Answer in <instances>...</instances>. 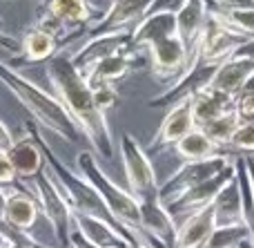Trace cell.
I'll list each match as a JSON object with an SVG mask.
<instances>
[{"mask_svg": "<svg viewBox=\"0 0 254 248\" xmlns=\"http://www.w3.org/2000/svg\"><path fill=\"white\" fill-rule=\"evenodd\" d=\"M7 157H9V161H11L13 172H16V177L20 179V181H29V179H34L36 174L45 168L43 150H40L38 141H36L29 132L22 139L13 141V146L7 150Z\"/></svg>", "mask_w": 254, "mask_h": 248, "instance_id": "obj_17", "label": "cell"}, {"mask_svg": "<svg viewBox=\"0 0 254 248\" xmlns=\"http://www.w3.org/2000/svg\"><path fill=\"white\" fill-rule=\"evenodd\" d=\"M61 52L56 36L45 31L43 27L34 25L20 40V52L16 54V61L22 63H47L52 56Z\"/></svg>", "mask_w": 254, "mask_h": 248, "instance_id": "obj_20", "label": "cell"}, {"mask_svg": "<svg viewBox=\"0 0 254 248\" xmlns=\"http://www.w3.org/2000/svg\"><path fill=\"white\" fill-rule=\"evenodd\" d=\"M45 2H47V0H45Z\"/></svg>", "mask_w": 254, "mask_h": 248, "instance_id": "obj_42", "label": "cell"}, {"mask_svg": "<svg viewBox=\"0 0 254 248\" xmlns=\"http://www.w3.org/2000/svg\"><path fill=\"white\" fill-rule=\"evenodd\" d=\"M221 9H254V0H214Z\"/></svg>", "mask_w": 254, "mask_h": 248, "instance_id": "obj_31", "label": "cell"}, {"mask_svg": "<svg viewBox=\"0 0 254 248\" xmlns=\"http://www.w3.org/2000/svg\"><path fill=\"white\" fill-rule=\"evenodd\" d=\"M4 204H7V186H0V222L4 215Z\"/></svg>", "mask_w": 254, "mask_h": 248, "instance_id": "obj_36", "label": "cell"}, {"mask_svg": "<svg viewBox=\"0 0 254 248\" xmlns=\"http://www.w3.org/2000/svg\"><path fill=\"white\" fill-rule=\"evenodd\" d=\"M76 164H78L80 174H83V177L87 179L94 188H96V192L101 195V199L105 201L107 210L114 215V219L121 224V226H125L127 231H131V233H136L147 248H165L158 240L149 237L147 233L143 231L138 201L129 195V190H123L121 186H116V183L112 181L105 172H103L101 165L96 164V159H94L92 152H87V150L78 152Z\"/></svg>", "mask_w": 254, "mask_h": 248, "instance_id": "obj_3", "label": "cell"}, {"mask_svg": "<svg viewBox=\"0 0 254 248\" xmlns=\"http://www.w3.org/2000/svg\"><path fill=\"white\" fill-rule=\"evenodd\" d=\"M252 157H254V155H252Z\"/></svg>", "mask_w": 254, "mask_h": 248, "instance_id": "obj_43", "label": "cell"}, {"mask_svg": "<svg viewBox=\"0 0 254 248\" xmlns=\"http://www.w3.org/2000/svg\"><path fill=\"white\" fill-rule=\"evenodd\" d=\"M31 181V192L36 195L40 206V215L49 222L54 231V237L58 242V248H69V237L74 231V219H71V206L67 204L63 190L58 188V183L54 181L52 172L45 165Z\"/></svg>", "mask_w": 254, "mask_h": 248, "instance_id": "obj_4", "label": "cell"}, {"mask_svg": "<svg viewBox=\"0 0 254 248\" xmlns=\"http://www.w3.org/2000/svg\"><path fill=\"white\" fill-rule=\"evenodd\" d=\"M174 150H176V155L185 161V164H190V161H203V159H212V157L228 155V152L221 150V148L198 128H194L190 134H185V137L174 146ZM230 157H232V155H230Z\"/></svg>", "mask_w": 254, "mask_h": 248, "instance_id": "obj_25", "label": "cell"}, {"mask_svg": "<svg viewBox=\"0 0 254 248\" xmlns=\"http://www.w3.org/2000/svg\"><path fill=\"white\" fill-rule=\"evenodd\" d=\"M92 92H94V101H96L98 110L105 112V114H107V110H112V107H114L116 103H119V92H116L114 83L94 85Z\"/></svg>", "mask_w": 254, "mask_h": 248, "instance_id": "obj_28", "label": "cell"}, {"mask_svg": "<svg viewBox=\"0 0 254 248\" xmlns=\"http://www.w3.org/2000/svg\"><path fill=\"white\" fill-rule=\"evenodd\" d=\"M212 208H214L216 226L243 224V204H241V190H239L237 177L221 188L216 199L212 201Z\"/></svg>", "mask_w": 254, "mask_h": 248, "instance_id": "obj_24", "label": "cell"}, {"mask_svg": "<svg viewBox=\"0 0 254 248\" xmlns=\"http://www.w3.org/2000/svg\"><path fill=\"white\" fill-rule=\"evenodd\" d=\"M69 248H98L96 244H92L89 240H85L83 233L80 231H71V237H69Z\"/></svg>", "mask_w": 254, "mask_h": 248, "instance_id": "obj_32", "label": "cell"}, {"mask_svg": "<svg viewBox=\"0 0 254 248\" xmlns=\"http://www.w3.org/2000/svg\"><path fill=\"white\" fill-rule=\"evenodd\" d=\"M248 87H252V89H254V79L250 81V83H248Z\"/></svg>", "mask_w": 254, "mask_h": 248, "instance_id": "obj_40", "label": "cell"}, {"mask_svg": "<svg viewBox=\"0 0 254 248\" xmlns=\"http://www.w3.org/2000/svg\"><path fill=\"white\" fill-rule=\"evenodd\" d=\"M239 128H241V121H239L237 112L230 110V112H225V114L216 116L214 121L205 123L203 128H198V130H203V132H205L207 137H210L212 141L221 148V150H225L228 155H232L230 146H232V139H234V134H237ZM232 157H237V155H232Z\"/></svg>", "mask_w": 254, "mask_h": 248, "instance_id": "obj_26", "label": "cell"}, {"mask_svg": "<svg viewBox=\"0 0 254 248\" xmlns=\"http://www.w3.org/2000/svg\"><path fill=\"white\" fill-rule=\"evenodd\" d=\"M127 248H143V246H127Z\"/></svg>", "mask_w": 254, "mask_h": 248, "instance_id": "obj_41", "label": "cell"}, {"mask_svg": "<svg viewBox=\"0 0 254 248\" xmlns=\"http://www.w3.org/2000/svg\"><path fill=\"white\" fill-rule=\"evenodd\" d=\"M40 217V206L27 181L16 179V183L7 186V204H4L2 222L18 231H29Z\"/></svg>", "mask_w": 254, "mask_h": 248, "instance_id": "obj_13", "label": "cell"}, {"mask_svg": "<svg viewBox=\"0 0 254 248\" xmlns=\"http://www.w3.org/2000/svg\"><path fill=\"white\" fill-rule=\"evenodd\" d=\"M152 2L154 0H112L105 13L87 29L83 40L116 34V31H134L147 16Z\"/></svg>", "mask_w": 254, "mask_h": 248, "instance_id": "obj_10", "label": "cell"}, {"mask_svg": "<svg viewBox=\"0 0 254 248\" xmlns=\"http://www.w3.org/2000/svg\"><path fill=\"white\" fill-rule=\"evenodd\" d=\"M188 0H154L152 7H149L147 16L149 13H163V11H170V13H176Z\"/></svg>", "mask_w": 254, "mask_h": 248, "instance_id": "obj_30", "label": "cell"}, {"mask_svg": "<svg viewBox=\"0 0 254 248\" xmlns=\"http://www.w3.org/2000/svg\"><path fill=\"white\" fill-rule=\"evenodd\" d=\"M252 79H254V58L252 56L230 58V61H225L219 67L210 87L219 89L223 94H230V96H237L239 92H243L248 87V83Z\"/></svg>", "mask_w": 254, "mask_h": 248, "instance_id": "obj_19", "label": "cell"}, {"mask_svg": "<svg viewBox=\"0 0 254 248\" xmlns=\"http://www.w3.org/2000/svg\"><path fill=\"white\" fill-rule=\"evenodd\" d=\"M234 157L230 155H221V157H212V159H203V161H190V164L181 165L161 188H158V199L161 204H170V201L179 199L183 192H188L190 188L198 186V183L212 179L214 174H219L225 165L232 161Z\"/></svg>", "mask_w": 254, "mask_h": 248, "instance_id": "obj_8", "label": "cell"}, {"mask_svg": "<svg viewBox=\"0 0 254 248\" xmlns=\"http://www.w3.org/2000/svg\"><path fill=\"white\" fill-rule=\"evenodd\" d=\"M0 47L7 49L9 54H18V52H20V43H18L13 36L4 34V31H0Z\"/></svg>", "mask_w": 254, "mask_h": 248, "instance_id": "obj_33", "label": "cell"}, {"mask_svg": "<svg viewBox=\"0 0 254 248\" xmlns=\"http://www.w3.org/2000/svg\"><path fill=\"white\" fill-rule=\"evenodd\" d=\"M246 56H252L254 58V38H250L246 45H241V47L234 52L232 58H246Z\"/></svg>", "mask_w": 254, "mask_h": 248, "instance_id": "obj_35", "label": "cell"}, {"mask_svg": "<svg viewBox=\"0 0 254 248\" xmlns=\"http://www.w3.org/2000/svg\"><path fill=\"white\" fill-rule=\"evenodd\" d=\"M234 177H237V164H234V159H232L219 174H214L212 179L198 183V186L190 188V190L183 192L179 199L165 204V210L172 215V219H174L176 224L183 222L185 217H190V215L196 213V210H203V208H207V206H212V201L216 199L221 188H223L228 181H232Z\"/></svg>", "mask_w": 254, "mask_h": 248, "instance_id": "obj_9", "label": "cell"}, {"mask_svg": "<svg viewBox=\"0 0 254 248\" xmlns=\"http://www.w3.org/2000/svg\"><path fill=\"white\" fill-rule=\"evenodd\" d=\"M194 128H196V125H194V116H192V98H185V101L176 103V105H172L170 110H167L161 128L156 130L152 143L147 146L145 152L152 157L154 152L163 150V148L176 146V143H179L185 134L192 132Z\"/></svg>", "mask_w": 254, "mask_h": 248, "instance_id": "obj_14", "label": "cell"}, {"mask_svg": "<svg viewBox=\"0 0 254 248\" xmlns=\"http://www.w3.org/2000/svg\"><path fill=\"white\" fill-rule=\"evenodd\" d=\"M216 228L214 219V208L207 206L203 210H196L183 222L176 224V240L174 248H201L210 240V235Z\"/></svg>", "mask_w": 254, "mask_h": 248, "instance_id": "obj_15", "label": "cell"}, {"mask_svg": "<svg viewBox=\"0 0 254 248\" xmlns=\"http://www.w3.org/2000/svg\"><path fill=\"white\" fill-rule=\"evenodd\" d=\"M131 34L134 31H116V34L98 36V38H87L80 43V47L76 52L69 54V58L76 70L85 76L96 63L105 61V58L116 56V54L134 52V47H131Z\"/></svg>", "mask_w": 254, "mask_h": 248, "instance_id": "obj_12", "label": "cell"}, {"mask_svg": "<svg viewBox=\"0 0 254 248\" xmlns=\"http://www.w3.org/2000/svg\"><path fill=\"white\" fill-rule=\"evenodd\" d=\"M248 157V170H250V177H252V186H254V157L252 155H246Z\"/></svg>", "mask_w": 254, "mask_h": 248, "instance_id": "obj_37", "label": "cell"}, {"mask_svg": "<svg viewBox=\"0 0 254 248\" xmlns=\"http://www.w3.org/2000/svg\"><path fill=\"white\" fill-rule=\"evenodd\" d=\"M239 248H254V244H252V240H246V242L239 244Z\"/></svg>", "mask_w": 254, "mask_h": 248, "instance_id": "obj_38", "label": "cell"}, {"mask_svg": "<svg viewBox=\"0 0 254 248\" xmlns=\"http://www.w3.org/2000/svg\"><path fill=\"white\" fill-rule=\"evenodd\" d=\"M25 130L36 139V141H38L40 150H43V157H45V165H47V170L52 172L54 181L58 183V188L63 190L67 204L71 206V210H74V213H83V215H89V217L103 219V222L110 224V226L114 228V231L119 233V235L123 237V240L129 246H143V248H147V246L143 244V240L136 235V233L127 231L125 226H121V224L116 222L114 215L107 210L105 201H103L101 195L96 192V188H94L92 183H89L87 179L83 177V174H76L74 170H69L61 159H58L56 152H54L52 148H49V143L43 139L40 130L34 125V121H27Z\"/></svg>", "mask_w": 254, "mask_h": 248, "instance_id": "obj_2", "label": "cell"}, {"mask_svg": "<svg viewBox=\"0 0 254 248\" xmlns=\"http://www.w3.org/2000/svg\"><path fill=\"white\" fill-rule=\"evenodd\" d=\"M234 112L241 123H254V89L246 87L234 96Z\"/></svg>", "mask_w": 254, "mask_h": 248, "instance_id": "obj_27", "label": "cell"}, {"mask_svg": "<svg viewBox=\"0 0 254 248\" xmlns=\"http://www.w3.org/2000/svg\"><path fill=\"white\" fill-rule=\"evenodd\" d=\"M138 54L140 52H125V54H116V56L105 58V61L96 63L85 74V81L89 83V87L103 85V83H114V81L123 79V76H127L134 70V63L138 61Z\"/></svg>", "mask_w": 254, "mask_h": 248, "instance_id": "obj_23", "label": "cell"}, {"mask_svg": "<svg viewBox=\"0 0 254 248\" xmlns=\"http://www.w3.org/2000/svg\"><path fill=\"white\" fill-rule=\"evenodd\" d=\"M143 52L149 54V72L158 83L170 81V85H174L190 65V52L185 49L179 34L161 36V38L152 40Z\"/></svg>", "mask_w": 254, "mask_h": 248, "instance_id": "obj_7", "label": "cell"}, {"mask_svg": "<svg viewBox=\"0 0 254 248\" xmlns=\"http://www.w3.org/2000/svg\"><path fill=\"white\" fill-rule=\"evenodd\" d=\"M11 146H13V137H11V132H9V128L2 123V121H0V150L7 152Z\"/></svg>", "mask_w": 254, "mask_h": 248, "instance_id": "obj_34", "label": "cell"}, {"mask_svg": "<svg viewBox=\"0 0 254 248\" xmlns=\"http://www.w3.org/2000/svg\"><path fill=\"white\" fill-rule=\"evenodd\" d=\"M0 248H7V240H4L2 231H0Z\"/></svg>", "mask_w": 254, "mask_h": 248, "instance_id": "obj_39", "label": "cell"}, {"mask_svg": "<svg viewBox=\"0 0 254 248\" xmlns=\"http://www.w3.org/2000/svg\"><path fill=\"white\" fill-rule=\"evenodd\" d=\"M47 79L54 89V96L71 114V119L76 121L89 146L96 150V155L105 161L114 159V137L105 119V112L98 110L92 87L85 81V76L74 67L65 49L47 61Z\"/></svg>", "mask_w": 254, "mask_h": 248, "instance_id": "obj_1", "label": "cell"}, {"mask_svg": "<svg viewBox=\"0 0 254 248\" xmlns=\"http://www.w3.org/2000/svg\"><path fill=\"white\" fill-rule=\"evenodd\" d=\"M71 219H74V228L83 233L85 240H89L98 248H127L129 244L110 226L107 222L96 217H89L83 213H74L71 210Z\"/></svg>", "mask_w": 254, "mask_h": 248, "instance_id": "obj_22", "label": "cell"}, {"mask_svg": "<svg viewBox=\"0 0 254 248\" xmlns=\"http://www.w3.org/2000/svg\"><path fill=\"white\" fill-rule=\"evenodd\" d=\"M16 172H13L11 168V161H9L7 152L0 150V186H11V183H16Z\"/></svg>", "mask_w": 254, "mask_h": 248, "instance_id": "obj_29", "label": "cell"}, {"mask_svg": "<svg viewBox=\"0 0 254 248\" xmlns=\"http://www.w3.org/2000/svg\"><path fill=\"white\" fill-rule=\"evenodd\" d=\"M205 22H207L205 0H188V2L176 11V34L183 40L190 56H192V52L196 49L198 40H201Z\"/></svg>", "mask_w": 254, "mask_h": 248, "instance_id": "obj_18", "label": "cell"}, {"mask_svg": "<svg viewBox=\"0 0 254 248\" xmlns=\"http://www.w3.org/2000/svg\"><path fill=\"white\" fill-rule=\"evenodd\" d=\"M121 155H123L127 190L138 204L149 199H158V181L149 155L140 148V143L129 132L121 134Z\"/></svg>", "mask_w": 254, "mask_h": 248, "instance_id": "obj_5", "label": "cell"}, {"mask_svg": "<svg viewBox=\"0 0 254 248\" xmlns=\"http://www.w3.org/2000/svg\"><path fill=\"white\" fill-rule=\"evenodd\" d=\"M248 40H250L248 36L230 29V27H225L223 22H219L214 16L207 13L205 29H203V36H201V40H198L196 49H198L203 61L223 65L225 61H230V58L234 56V52H237L241 45L248 43Z\"/></svg>", "mask_w": 254, "mask_h": 248, "instance_id": "obj_11", "label": "cell"}, {"mask_svg": "<svg viewBox=\"0 0 254 248\" xmlns=\"http://www.w3.org/2000/svg\"><path fill=\"white\" fill-rule=\"evenodd\" d=\"M138 208H140V224H143V231L147 233L149 237L158 240L165 248H174L176 222L165 210V206L161 204V199L143 201V204H138Z\"/></svg>", "mask_w": 254, "mask_h": 248, "instance_id": "obj_16", "label": "cell"}, {"mask_svg": "<svg viewBox=\"0 0 254 248\" xmlns=\"http://www.w3.org/2000/svg\"><path fill=\"white\" fill-rule=\"evenodd\" d=\"M230 110H234V96L219 92L214 87H205L196 96H192V116L196 128H203L205 123H210L216 116Z\"/></svg>", "mask_w": 254, "mask_h": 248, "instance_id": "obj_21", "label": "cell"}, {"mask_svg": "<svg viewBox=\"0 0 254 248\" xmlns=\"http://www.w3.org/2000/svg\"><path fill=\"white\" fill-rule=\"evenodd\" d=\"M219 67L221 65H216V63L203 61L198 49H194L192 56H190V65H188V70H185V74L181 76L174 85H170L165 92H161L158 96L149 98L147 105L149 107H172V105H176V103L185 101V98L196 96L201 89H205L212 85Z\"/></svg>", "mask_w": 254, "mask_h": 248, "instance_id": "obj_6", "label": "cell"}]
</instances>
